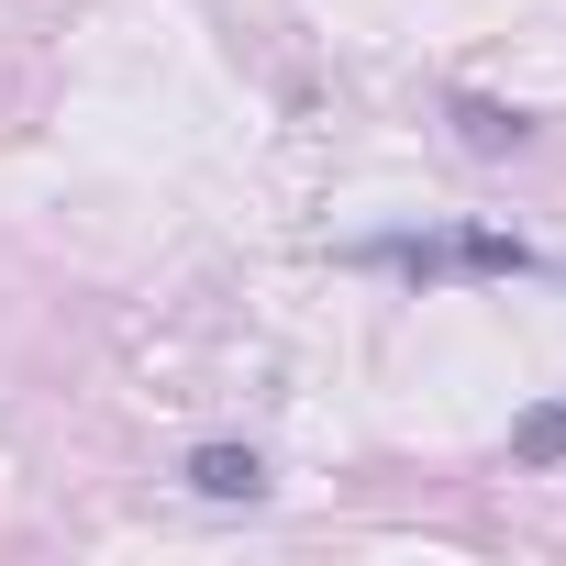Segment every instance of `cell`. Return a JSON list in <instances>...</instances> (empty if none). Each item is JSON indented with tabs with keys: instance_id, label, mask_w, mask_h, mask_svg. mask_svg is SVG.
Instances as JSON below:
<instances>
[{
	"instance_id": "obj_1",
	"label": "cell",
	"mask_w": 566,
	"mask_h": 566,
	"mask_svg": "<svg viewBox=\"0 0 566 566\" xmlns=\"http://www.w3.org/2000/svg\"><path fill=\"white\" fill-rule=\"evenodd\" d=\"M189 489L200 500H266V455L255 444H200L189 455Z\"/></svg>"
},
{
	"instance_id": "obj_2",
	"label": "cell",
	"mask_w": 566,
	"mask_h": 566,
	"mask_svg": "<svg viewBox=\"0 0 566 566\" xmlns=\"http://www.w3.org/2000/svg\"><path fill=\"white\" fill-rule=\"evenodd\" d=\"M511 455H522V467H566V400H533V411L511 422Z\"/></svg>"
},
{
	"instance_id": "obj_3",
	"label": "cell",
	"mask_w": 566,
	"mask_h": 566,
	"mask_svg": "<svg viewBox=\"0 0 566 566\" xmlns=\"http://www.w3.org/2000/svg\"><path fill=\"white\" fill-rule=\"evenodd\" d=\"M455 123H467V145H478V156H511V145L533 134V123H522V112H500V101H455Z\"/></svg>"
},
{
	"instance_id": "obj_4",
	"label": "cell",
	"mask_w": 566,
	"mask_h": 566,
	"mask_svg": "<svg viewBox=\"0 0 566 566\" xmlns=\"http://www.w3.org/2000/svg\"><path fill=\"white\" fill-rule=\"evenodd\" d=\"M455 255H467V266H489V277H500V266H511V277H522V266H533V255H522V244H511V233H467V244H455Z\"/></svg>"
}]
</instances>
